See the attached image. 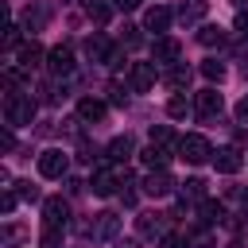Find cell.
<instances>
[{"instance_id":"1","label":"cell","mask_w":248,"mask_h":248,"mask_svg":"<svg viewBox=\"0 0 248 248\" xmlns=\"http://www.w3.org/2000/svg\"><path fill=\"white\" fill-rule=\"evenodd\" d=\"M4 116H8L12 128H23V124L35 120V101L23 97V93H16V89H8V97H4Z\"/></svg>"},{"instance_id":"2","label":"cell","mask_w":248,"mask_h":248,"mask_svg":"<svg viewBox=\"0 0 248 248\" xmlns=\"http://www.w3.org/2000/svg\"><path fill=\"white\" fill-rule=\"evenodd\" d=\"M66 170H70V155L62 147H46L39 155V174L43 178H66Z\"/></svg>"},{"instance_id":"3","label":"cell","mask_w":248,"mask_h":248,"mask_svg":"<svg viewBox=\"0 0 248 248\" xmlns=\"http://www.w3.org/2000/svg\"><path fill=\"white\" fill-rule=\"evenodd\" d=\"M178 155L186 163H205V159H213V147H209L205 136H182L178 140Z\"/></svg>"},{"instance_id":"4","label":"cell","mask_w":248,"mask_h":248,"mask_svg":"<svg viewBox=\"0 0 248 248\" xmlns=\"http://www.w3.org/2000/svg\"><path fill=\"white\" fill-rule=\"evenodd\" d=\"M221 108H225V101H221L217 89L194 93V116H198V120H213V116H221Z\"/></svg>"},{"instance_id":"5","label":"cell","mask_w":248,"mask_h":248,"mask_svg":"<svg viewBox=\"0 0 248 248\" xmlns=\"http://www.w3.org/2000/svg\"><path fill=\"white\" fill-rule=\"evenodd\" d=\"M155 85V66L151 62H132L128 66V89L132 93H147Z\"/></svg>"},{"instance_id":"6","label":"cell","mask_w":248,"mask_h":248,"mask_svg":"<svg viewBox=\"0 0 248 248\" xmlns=\"http://www.w3.org/2000/svg\"><path fill=\"white\" fill-rule=\"evenodd\" d=\"M66 221H70V202H66V198H46V202H43V225L66 229Z\"/></svg>"},{"instance_id":"7","label":"cell","mask_w":248,"mask_h":248,"mask_svg":"<svg viewBox=\"0 0 248 248\" xmlns=\"http://www.w3.org/2000/svg\"><path fill=\"white\" fill-rule=\"evenodd\" d=\"M85 54H89L93 62H116V58H120L116 46H112L105 35H89V39H85Z\"/></svg>"},{"instance_id":"8","label":"cell","mask_w":248,"mask_h":248,"mask_svg":"<svg viewBox=\"0 0 248 248\" xmlns=\"http://www.w3.org/2000/svg\"><path fill=\"white\" fill-rule=\"evenodd\" d=\"M170 217H174V213H143V217L136 221V229H140L143 236H155V240H159V236H167Z\"/></svg>"},{"instance_id":"9","label":"cell","mask_w":248,"mask_h":248,"mask_svg":"<svg viewBox=\"0 0 248 248\" xmlns=\"http://www.w3.org/2000/svg\"><path fill=\"white\" fill-rule=\"evenodd\" d=\"M46 66L58 74V78H66V74H74V50L66 46V43H58L50 54H46Z\"/></svg>"},{"instance_id":"10","label":"cell","mask_w":248,"mask_h":248,"mask_svg":"<svg viewBox=\"0 0 248 248\" xmlns=\"http://www.w3.org/2000/svg\"><path fill=\"white\" fill-rule=\"evenodd\" d=\"M170 190H174V178H170L167 170H151V174L143 178V194H147V198H167Z\"/></svg>"},{"instance_id":"11","label":"cell","mask_w":248,"mask_h":248,"mask_svg":"<svg viewBox=\"0 0 248 248\" xmlns=\"http://www.w3.org/2000/svg\"><path fill=\"white\" fill-rule=\"evenodd\" d=\"M85 232H89L93 240H108V236L120 232V217H116V213H97V221H93Z\"/></svg>"},{"instance_id":"12","label":"cell","mask_w":248,"mask_h":248,"mask_svg":"<svg viewBox=\"0 0 248 248\" xmlns=\"http://www.w3.org/2000/svg\"><path fill=\"white\" fill-rule=\"evenodd\" d=\"M178 54H182V46H178V39H170V35H159V39L151 43V58H155V62H178Z\"/></svg>"},{"instance_id":"13","label":"cell","mask_w":248,"mask_h":248,"mask_svg":"<svg viewBox=\"0 0 248 248\" xmlns=\"http://www.w3.org/2000/svg\"><path fill=\"white\" fill-rule=\"evenodd\" d=\"M213 167H217L221 174H236V170L244 167V155H240L236 147H221V151H213Z\"/></svg>"},{"instance_id":"14","label":"cell","mask_w":248,"mask_h":248,"mask_svg":"<svg viewBox=\"0 0 248 248\" xmlns=\"http://www.w3.org/2000/svg\"><path fill=\"white\" fill-rule=\"evenodd\" d=\"M89 186H93V194H97V198H112V194H116V186H124V182H120V170H97Z\"/></svg>"},{"instance_id":"15","label":"cell","mask_w":248,"mask_h":248,"mask_svg":"<svg viewBox=\"0 0 248 248\" xmlns=\"http://www.w3.org/2000/svg\"><path fill=\"white\" fill-rule=\"evenodd\" d=\"M170 19H174V12H170V8H163V4H155V8H147L143 27H147V31H155V35H163V31L170 27Z\"/></svg>"},{"instance_id":"16","label":"cell","mask_w":248,"mask_h":248,"mask_svg":"<svg viewBox=\"0 0 248 248\" xmlns=\"http://www.w3.org/2000/svg\"><path fill=\"white\" fill-rule=\"evenodd\" d=\"M16 62H19V70H23V74H31L35 66H43V46H39L35 39H31V43H23V46H19V58H16Z\"/></svg>"},{"instance_id":"17","label":"cell","mask_w":248,"mask_h":248,"mask_svg":"<svg viewBox=\"0 0 248 248\" xmlns=\"http://www.w3.org/2000/svg\"><path fill=\"white\" fill-rule=\"evenodd\" d=\"M105 101H97V97H85V101H78V116L85 120V124H101L105 120Z\"/></svg>"},{"instance_id":"18","label":"cell","mask_w":248,"mask_h":248,"mask_svg":"<svg viewBox=\"0 0 248 248\" xmlns=\"http://www.w3.org/2000/svg\"><path fill=\"white\" fill-rule=\"evenodd\" d=\"M140 159H143V167H151V170H167L170 151H167V147H159V143H147V147L140 151Z\"/></svg>"},{"instance_id":"19","label":"cell","mask_w":248,"mask_h":248,"mask_svg":"<svg viewBox=\"0 0 248 248\" xmlns=\"http://www.w3.org/2000/svg\"><path fill=\"white\" fill-rule=\"evenodd\" d=\"M132 155H136V140H132V136H116V140L108 143V159H112V163H128Z\"/></svg>"},{"instance_id":"20","label":"cell","mask_w":248,"mask_h":248,"mask_svg":"<svg viewBox=\"0 0 248 248\" xmlns=\"http://www.w3.org/2000/svg\"><path fill=\"white\" fill-rule=\"evenodd\" d=\"M205 12H209V4H205V0H182L174 16H178L182 23H198V19L205 16Z\"/></svg>"},{"instance_id":"21","label":"cell","mask_w":248,"mask_h":248,"mask_svg":"<svg viewBox=\"0 0 248 248\" xmlns=\"http://www.w3.org/2000/svg\"><path fill=\"white\" fill-rule=\"evenodd\" d=\"M46 16H50V12H46L43 4H35V8H27V12H23V19H19V23H23V31H31V35H35V31H43Z\"/></svg>"},{"instance_id":"22","label":"cell","mask_w":248,"mask_h":248,"mask_svg":"<svg viewBox=\"0 0 248 248\" xmlns=\"http://www.w3.org/2000/svg\"><path fill=\"white\" fill-rule=\"evenodd\" d=\"M163 85H167V89H186V85H190V70H186V66H170V70L163 74Z\"/></svg>"},{"instance_id":"23","label":"cell","mask_w":248,"mask_h":248,"mask_svg":"<svg viewBox=\"0 0 248 248\" xmlns=\"http://www.w3.org/2000/svg\"><path fill=\"white\" fill-rule=\"evenodd\" d=\"M178 194H182V202H186V198H190V202H202V198H205V182H202V178H186V182L178 186Z\"/></svg>"},{"instance_id":"24","label":"cell","mask_w":248,"mask_h":248,"mask_svg":"<svg viewBox=\"0 0 248 248\" xmlns=\"http://www.w3.org/2000/svg\"><path fill=\"white\" fill-rule=\"evenodd\" d=\"M198 43H202V46H221V43H225V31L213 27V23H205V27L198 31Z\"/></svg>"},{"instance_id":"25","label":"cell","mask_w":248,"mask_h":248,"mask_svg":"<svg viewBox=\"0 0 248 248\" xmlns=\"http://www.w3.org/2000/svg\"><path fill=\"white\" fill-rule=\"evenodd\" d=\"M85 16H89L93 23H108L112 8H108V4H101V0H85Z\"/></svg>"},{"instance_id":"26","label":"cell","mask_w":248,"mask_h":248,"mask_svg":"<svg viewBox=\"0 0 248 248\" xmlns=\"http://www.w3.org/2000/svg\"><path fill=\"white\" fill-rule=\"evenodd\" d=\"M202 74H205L209 81H217V85L225 81V66H221L217 58H205V62H202Z\"/></svg>"},{"instance_id":"27","label":"cell","mask_w":248,"mask_h":248,"mask_svg":"<svg viewBox=\"0 0 248 248\" xmlns=\"http://www.w3.org/2000/svg\"><path fill=\"white\" fill-rule=\"evenodd\" d=\"M198 213H202V221H205V225H213V221H221V217H225L221 202H202V209H198Z\"/></svg>"},{"instance_id":"28","label":"cell","mask_w":248,"mask_h":248,"mask_svg":"<svg viewBox=\"0 0 248 248\" xmlns=\"http://www.w3.org/2000/svg\"><path fill=\"white\" fill-rule=\"evenodd\" d=\"M167 112H170V116H186V112H190V101H186L182 93H174V97L167 101Z\"/></svg>"},{"instance_id":"29","label":"cell","mask_w":248,"mask_h":248,"mask_svg":"<svg viewBox=\"0 0 248 248\" xmlns=\"http://www.w3.org/2000/svg\"><path fill=\"white\" fill-rule=\"evenodd\" d=\"M159 248H190V244L182 232H167V236H159Z\"/></svg>"},{"instance_id":"30","label":"cell","mask_w":248,"mask_h":248,"mask_svg":"<svg viewBox=\"0 0 248 248\" xmlns=\"http://www.w3.org/2000/svg\"><path fill=\"white\" fill-rule=\"evenodd\" d=\"M174 136H170V128L167 124H159V128H151V143H159V147H167Z\"/></svg>"},{"instance_id":"31","label":"cell","mask_w":248,"mask_h":248,"mask_svg":"<svg viewBox=\"0 0 248 248\" xmlns=\"http://www.w3.org/2000/svg\"><path fill=\"white\" fill-rule=\"evenodd\" d=\"M43 244H46V248H58V244H62V232L46 225V229H43Z\"/></svg>"},{"instance_id":"32","label":"cell","mask_w":248,"mask_h":248,"mask_svg":"<svg viewBox=\"0 0 248 248\" xmlns=\"http://www.w3.org/2000/svg\"><path fill=\"white\" fill-rule=\"evenodd\" d=\"M190 248H217V240H213V232H198L190 240Z\"/></svg>"},{"instance_id":"33","label":"cell","mask_w":248,"mask_h":248,"mask_svg":"<svg viewBox=\"0 0 248 248\" xmlns=\"http://www.w3.org/2000/svg\"><path fill=\"white\" fill-rule=\"evenodd\" d=\"M19 31H23V27H16V23L8 27V35H4V46H8V50H12V46H19Z\"/></svg>"},{"instance_id":"34","label":"cell","mask_w":248,"mask_h":248,"mask_svg":"<svg viewBox=\"0 0 248 248\" xmlns=\"http://www.w3.org/2000/svg\"><path fill=\"white\" fill-rule=\"evenodd\" d=\"M19 198H27V202H35V198H39V190H35L31 182H19Z\"/></svg>"},{"instance_id":"35","label":"cell","mask_w":248,"mask_h":248,"mask_svg":"<svg viewBox=\"0 0 248 248\" xmlns=\"http://www.w3.org/2000/svg\"><path fill=\"white\" fill-rule=\"evenodd\" d=\"M0 209H4V213H12V209H16V194H12V190H4V198H0Z\"/></svg>"},{"instance_id":"36","label":"cell","mask_w":248,"mask_h":248,"mask_svg":"<svg viewBox=\"0 0 248 248\" xmlns=\"http://www.w3.org/2000/svg\"><path fill=\"white\" fill-rule=\"evenodd\" d=\"M236 120H244V124H248V93L236 101Z\"/></svg>"},{"instance_id":"37","label":"cell","mask_w":248,"mask_h":248,"mask_svg":"<svg viewBox=\"0 0 248 248\" xmlns=\"http://www.w3.org/2000/svg\"><path fill=\"white\" fill-rule=\"evenodd\" d=\"M108 93H112V101H116V105H124V97H128V93H124V85H116V81L108 85Z\"/></svg>"},{"instance_id":"38","label":"cell","mask_w":248,"mask_h":248,"mask_svg":"<svg viewBox=\"0 0 248 248\" xmlns=\"http://www.w3.org/2000/svg\"><path fill=\"white\" fill-rule=\"evenodd\" d=\"M240 35H248V12H236V23H232Z\"/></svg>"},{"instance_id":"39","label":"cell","mask_w":248,"mask_h":248,"mask_svg":"<svg viewBox=\"0 0 248 248\" xmlns=\"http://www.w3.org/2000/svg\"><path fill=\"white\" fill-rule=\"evenodd\" d=\"M0 147H4V151H12V147H16V136H12V132H4V136H0Z\"/></svg>"},{"instance_id":"40","label":"cell","mask_w":248,"mask_h":248,"mask_svg":"<svg viewBox=\"0 0 248 248\" xmlns=\"http://www.w3.org/2000/svg\"><path fill=\"white\" fill-rule=\"evenodd\" d=\"M116 8H124V12H132V8H140V0H112Z\"/></svg>"},{"instance_id":"41","label":"cell","mask_w":248,"mask_h":248,"mask_svg":"<svg viewBox=\"0 0 248 248\" xmlns=\"http://www.w3.org/2000/svg\"><path fill=\"white\" fill-rule=\"evenodd\" d=\"M240 205H244V213H248V190H244V194H240Z\"/></svg>"},{"instance_id":"42","label":"cell","mask_w":248,"mask_h":248,"mask_svg":"<svg viewBox=\"0 0 248 248\" xmlns=\"http://www.w3.org/2000/svg\"><path fill=\"white\" fill-rule=\"evenodd\" d=\"M116 248H140V244H132V240H124V244H116Z\"/></svg>"},{"instance_id":"43","label":"cell","mask_w":248,"mask_h":248,"mask_svg":"<svg viewBox=\"0 0 248 248\" xmlns=\"http://www.w3.org/2000/svg\"><path fill=\"white\" fill-rule=\"evenodd\" d=\"M232 4H236V8H244V4H248V0H232Z\"/></svg>"},{"instance_id":"44","label":"cell","mask_w":248,"mask_h":248,"mask_svg":"<svg viewBox=\"0 0 248 248\" xmlns=\"http://www.w3.org/2000/svg\"><path fill=\"white\" fill-rule=\"evenodd\" d=\"M229 248H240V244H229Z\"/></svg>"}]
</instances>
